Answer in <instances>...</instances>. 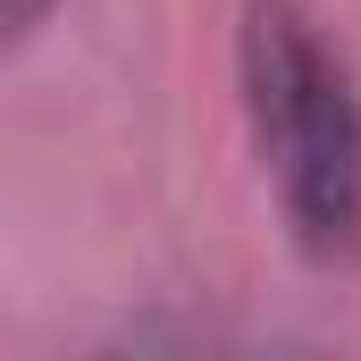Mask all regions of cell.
I'll return each instance as SVG.
<instances>
[{
  "instance_id": "obj_2",
  "label": "cell",
  "mask_w": 361,
  "mask_h": 361,
  "mask_svg": "<svg viewBox=\"0 0 361 361\" xmlns=\"http://www.w3.org/2000/svg\"><path fill=\"white\" fill-rule=\"evenodd\" d=\"M42 8H51V0H8V42H25V34L42 25Z\"/></svg>"
},
{
  "instance_id": "obj_1",
  "label": "cell",
  "mask_w": 361,
  "mask_h": 361,
  "mask_svg": "<svg viewBox=\"0 0 361 361\" xmlns=\"http://www.w3.org/2000/svg\"><path fill=\"white\" fill-rule=\"evenodd\" d=\"M244 109L252 143L277 185V210L311 261H353L361 252V85L336 59V42L286 8L252 0L244 17Z\"/></svg>"
}]
</instances>
